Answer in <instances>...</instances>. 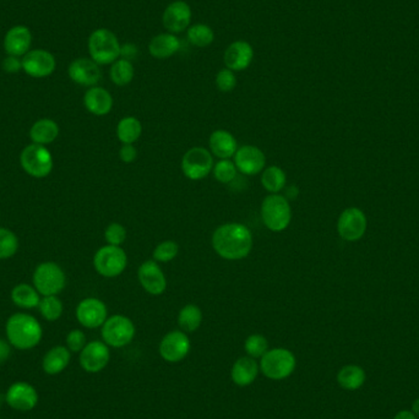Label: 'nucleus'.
<instances>
[{"label":"nucleus","instance_id":"obj_1","mask_svg":"<svg viewBox=\"0 0 419 419\" xmlns=\"http://www.w3.org/2000/svg\"><path fill=\"white\" fill-rule=\"evenodd\" d=\"M211 244L223 260L239 262L252 253L254 238L250 228L244 223H223L215 229Z\"/></svg>","mask_w":419,"mask_h":419},{"label":"nucleus","instance_id":"obj_2","mask_svg":"<svg viewBox=\"0 0 419 419\" xmlns=\"http://www.w3.org/2000/svg\"><path fill=\"white\" fill-rule=\"evenodd\" d=\"M6 337L17 350H31L42 340V326L35 316L26 313L11 315L6 325Z\"/></svg>","mask_w":419,"mask_h":419},{"label":"nucleus","instance_id":"obj_3","mask_svg":"<svg viewBox=\"0 0 419 419\" xmlns=\"http://www.w3.org/2000/svg\"><path fill=\"white\" fill-rule=\"evenodd\" d=\"M260 216L264 226L274 233H281L292 221L291 202L282 194H269L262 202Z\"/></svg>","mask_w":419,"mask_h":419},{"label":"nucleus","instance_id":"obj_4","mask_svg":"<svg viewBox=\"0 0 419 419\" xmlns=\"http://www.w3.org/2000/svg\"><path fill=\"white\" fill-rule=\"evenodd\" d=\"M87 48L91 59L99 65H108L120 58L122 45L112 31L97 29L90 35Z\"/></svg>","mask_w":419,"mask_h":419},{"label":"nucleus","instance_id":"obj_5","mask_svg":"<svg viewBox=\"0 0 419 419\" xmlns=\"http://www.w3.org/2000/svg\"><path fill=\"white\" fill-rule=\"evenodd\" d=\"M259 365L260 371L267 379L280 381L291 376L296 370V355L292 350L282 347L270 348L260 358Z\"/></svg>","mask_w":419,"mask_h":419},{"label":"nucleus","instance_id":"obj_6","mask_svg":"<svg viewBox=\"0 0 419 419\" xmlns=\"http://www.w3.org/2000/svg\"><path fill=\"white\" fill-rule=\"evenodd\" d=\"M32 281L41 296H58L66 286V275L57 262H45L36 267Z\"/></svg>","mask_w":419,"mask_h":419},{"label":"nucleus","instance_id":"obj_7","mask_svg":"<svg viewBox=\"0 0 419 419\" xmlns=\"http://www.w3.org/2000/svg\"><path fill=\"white\" fill-rule=\"evenodd\" d=\"M101 329L104 343L113 348H122L132 343L136 332L132 319L122 314L108 316Z\"/></svg>","mask_w":419,"mask_h":419},{"label":"nucleus","instance_id":"obj_8","mask_svg":"<svg viewBox=\"0 0 419 419\" xmlns=\"http://www.w3.org/2000/svg\"><path fill=\"white\" fill-rule=\"evenodd\" d=\"M128 267V255L122 247L104 246L99 248L94 257V267L99 275L106 278L118 277Z\"/></svg>","mask_w":419,"mask_h":419},{"label":"nucleus","instance_id":"obj_9","mask_svg":"<svg viewBox=\"0 0 419 419\" xmlns=\"http://www.w3.org/2000/svg\"><path fill=\"white\" fill-rule=\"evenodd\" d=\"M20 163L29 176L38 179L48 177L53 171V156L50 150L42 145H27L21 151Z\"/></svg>","mask_w":419,"mask_h":419},{"label":"nucleus","instance_id":"obj_10","mask_svg":"<svg viewBox=\"0 0 419 419\" xmlns=\"http://www.w3.org/2000/svg\"><path fill=\"white\" fill-rule=\"evenodd\" d=\"M215 161H213V153L210 150L202 146H195L189 148L184 153L180 162L182 172L187 179L197 182L202 180L213 173Z\"/></svg>","mask_w":419,"mask_h":419},{"label":"nucleus","instance_id":"obj_11","mask_svg":"<svg viewBox=\"0 0 419 419\" xmlns=\"http://www.w3.org/2000/svg\"><path fill=\"white\" fill-rule=\"evenodd\" d=\"M192 350V342L187 332L173 330L163 336L158 352L163 360L168 363H179L187 358Z\"/></svg>","mask_w":419,"mask_h":419},{"label":"nucleus","instance_id":"obj_12","mask_svg":"<svg viewBox=\"0 0 419 419\" xmlns=\"http://www.w3.org/2000/svg\"><path fill=\"white\" fill-rule=\"evenodd\" d=\"M233 162L237 167L238 172L248 177H254L262 174L267 167V156L262 148L254 145H243L239 146L237 152L233 157Z\"/></svg>","mask_w":419,"mask_h":419},{"label":"nucleus","instance_id":"obj_13","mask_svg":"<svg viewBox=\"0 0 419 419\" xmlns=\"http://www.w3.org/2000/svg\"><path fill=\"white\" fill-rule=\"evenodd\" d=\"M192 11L190 6L184 0H174L166 6L163 11V27L169 34L178 35L182 34L190 27L192 24Z\"/></svg>","mask_w":419,"mask_h":419},{"label":"nucleus","instance_id":"obj_14","mask_svg":"<svg viewBox=\"0 0 419 419\" xmlns=\"http://www.w3.org/2000/svg\"><path fill=\"white\" fill-rule=\"evenodd\" d=\"M76 319L80 325L86 329H97L102 327L106 320L108 319V309L104 301L89 297L80 301L76 306Z\"/></svg>","mask_w":419,"mask_h":419},{"label":"nucleus","instance_id":"obj_15","mask_svg":"<svg viewBox=\"0 0 419 419\" xmlns=\"http://www.w3.org/2000/svg\"><path fill=\"white\" fill-rule=\"evenodd\" d=\"M138 281L151 296H161L167 290V277L155 260L143 262L138 269Z\"/></svg>","mask_w":419,"mask_h":419},{"label":"nucleus","instance_id":"obj_16","mask_svg":"<svg viewBox=\"0 0 419 419\" xmlns=\"http://www.w3.org/2000/svg\"><path fill=\"white\" fill-rule=\"evenodd\" d=\"M22 70L26 74L35 78L43 79L55 73L57 68V60L55 55L45 50H32L22 57Z\"/></svg>","mask_w":419,"mask_h":419},{"label":"nucleus","instance_id":"obj_17","mask_svg":"<svg viewBox=\"0 0 419 419\" xmlns=\"http://www.w3.org/2000/svg\"><path fill=\"white\" fill-rule=\"evenodd\" d=\"M111 352L104 341H91L80 352V365L91 374L99 373L108 365Z\"/></svg>","mask_w":419,"mask_h":419},{"label":"nucleus","instance_id":"obj_18","mask_svg":"<svg viewBox=\"0 0 419 419\" xmlns=\"http://www.w3.org/2000/svg\"><path fill=\"white\" fill-rule=\"evenodd\" d=\"M68 75L75 84L90 89L97 86L102 78V71L99 65L91 58H78L69 65Z\"/></svg>","mask_w":419,"mask_h":419},{"label":"nucleus","instance_id":"obj_19","mask_svg":"<svg viewBox=\"0 0 419 419\" xmlns=\"http://www.w3.org/2000/svg\"><path fill=\"white\" fill-rule=\"evenodd\" d=\"M254 60V48L247 41H234L223 53V63L227 69L234 73L244 71Z\"/></svg>","mask_w":419,"mask_h":419},{"label":"nucleus","instance_id":"obj_20","mask_svg":"<svg viewBox=\"0 0 419 419\" xmlns=\"http://www.w3.org/2000/svg\"><path fill=\"white\" fill-rule=\"evenodd\" d=\"M6 401L11 409L27 412L38 404V394L32 385L25 381H17L6 391Z\"/></svg>","mask_w":419,"mask_h":419},{"label":"nucleus","instance_id":"obj_21","mask_svg":"<svg viewBox=\"0 0 419 419\" xmlns=\"http://www.w3.org/2000/svg\"><path fill=\"white\" fill-rule=\"evenodd\" d=\"M365 226L364 215L360 210L347 208L339 218L337 231L345 241H357L363 236Z\"/></svg>","mask_w":419,"mask_h":419},{"label":"nucleus","instance_id":"obj_22","mask_svg":"<svg viewBox=\"0 0 419 419\" xmlns=\"http://www.w3.org/2000/svg\"><path fill=\"white\" fill-rule=\"evenodd\" d=\"M237 139L226 129H218L208 138V150L218 159H231L237 152Z\"/></svg>","mask_w":419,"mask_h":419},{"label":"nucleus","instance_id":"obj_23","mask_svg":"<svg viewBox=\"0 0 419 419\" xmlns=\"http://www.w3.org/2000/svg\"><path fill=\"white\" fill-rule=\"evenodd\" d=\"M31 45H32L31 31L29 30V27L24 25L11 27L4 37V50L8 55H13L17 58L24 57L30 52Z\"/></svg>","mask_w":419,"mask_h":419},{"label":"nucleus","instance_id":"obj_24","mask_svg":"<svg viewBox=\"0 0 419 419\" xmlns=\"http://www.w3.org/2000/svg\"><path fill=\"white\" fill-rule=\"evenodd\" d=\"M84 106L89 113L94 114L96 117H104L113 109V96L108 90L94 86L85 92Z\"/></svg>","mask_w":419,"mask_h":419},{"label":"nucleus","instance_id":"obj_25","mask_svg":"<svg viewBox=\"0 0 419 419\" xmlns=\"http://www.w3.org/2000/svg\"><path fill=\"white\" fill-rule=\"evenodd\" d=\"M148 50V53L155 59H168L179 52L180 41L178 38L177 35H173L169 32L158 34L150 41Z\"/></svg>","mask_w":419,"mask_h":419},{"label":"nucleus","instance_id":"obj_26","mask_svg":"<svg viewBox=\"0 0 419 419\" xmlns=\"http://www.w3.org/2000/svg\"><path fill=\"white\" fill-rule=\"evenodd\" d=\"M260 371V365L257 363V360H254L252 357H241L238 358L232 367L231 371V378L232 381L237 386L246 388L252 385L257 380V375Z\"/></svg>","mask_w":419,"mask_h":419},{"label":"nucleus","instance_id":"obj_27","mask_svg":"<svg viewBox=\"0 0 419 419\" xmlns=\"http://www.w3.org/2000/svg\"><path fill=\"white\" fill-rule=\"evenodd\" d=\"M59 136V125L53 119H38L30 129L32 143L47 146L55 143Z\"/></svg>","mask_w":419,"mask_h":419},{"label":"nucleus","instance_id":"obj_28","mask_svg":"<svg viewBox=\"0 0 419 419\" xmlns=\"http://www.w3.org/2000/svg\"><path fill=\"white\" fill-rule=\"evenodd\" d=\"M71 352L64 346H55L43 357L42 367L47 374L57 375L62 373L69 365Z\"/></svg>","mask_w":419,"mask_h":419},{"label":"nucleus","instance_id":"obj_29","mask_svg":"<svg viewBox=\"0 0 419 419\" xmlns=\"http://www.w3.org/2000/svg\"><path fill=\"white\" fill-rule=\"evenodd\" d=\"M367 375L362 367L355 364L345 365L337 374V383L342 389L355 391L364 385Z\"/></svg>","mask_w":419,"mask_h":419},{"label":"nucleus","instance_id":"obj_30","mask_svg":"<svg viewBox=\"0 0 419 419\" xmlns=\"http://www.w3.org/2000/svg\"><path fill=\"white\" fill-rule=\"evenodd\" d=\"M11 301L15 306L22 309H35L41 301V294L35 286L27 283L16 285L11 291Z\"/></svg>","mask_w":419,"mask_h":419},{"label":"nucleus","instance_id":"obj_31","mask_svg":"<svg viewBox=\"0 0 419 419\" xmlns=\"http://www.w3.org/2000/svg\"><path fill=\"white\" fill-rule=\"evenodd\" d=\"M117 138L122 143H135L143 135V124L136 117H124L117 124Z\"/></svg>","mask_w":419,"mask_h":419},{"label":"nucleus","instance_id":"obj_32","mask_svg":"<svg viewBox=\"0 0 419 419\" xmlns=\"http://www.w3.org/2000/svg\"><path fill=\"white\" fill-rule=\"evenodd\" d=\"M260 180L269 194H280L286 187L287 174L278 166H269L262 171Z\"/></svg>","mask_w":419,"mask_h":419},{"label":"nucleus","instance_id":"obj_33","mask_svg":"<svg viewBox=\"0 0 419 419\" xmlns=\"http://www.w3.org/2000/svg\"><path fill=\"white\" fill-rule=\"evenodd\" d=\"M178 326L180 330L192 334L201 326L202 311L197 304H187L178 313Z\"/></svg>","mask_w":419,"mask_h":419},{"label":"nucleus","instance_id":"obj_34","mask_svg":"<svg viewBox=\"0 0 419 419\" xmlns=\"http://www.w3.org/2000/svg\"><path fill=\"white\" fill-rule=\"evenodd\" d=\"M134 76H135V69L130 60L119 58L114 62L113 64H111L109 78L115 86L119 87L128 86L133 81Z\"/></svg>","mask_w":419,"mask_h":419},{"label":"nucleus","instance_id":"obj_35","mask_svg":"<svg viewBox=\"0 0 419 419\" xmlns=\"http://www.w3.org/2000/svg\"><path fill=\"white\" fill-rule=\"evenodd\" d=\"M187 38L190 45L197 48H206L215 41V32L211 26L206 24H195L190 25L187 30Z\"/></svg>","mask_w":419,"mask_h":419},{"label":"nucleus","instance_id":"obj_36","mask_svg":"<svg viewBox=\"0 0 419 419\" xmlns=\"http://www.w3.org/2000/svg\"><path fill=\"white\" fill-rule=\"evenodd\" d=\"M38 309L45 320L57 321L63 314L64 306L58 296H47L41 298Z\"/></svg>","mask_w":419,"mask_h":419},{"label":"nucleus","instance_id":"obj_37","mask_svg":"<svg viewBox=\"0 0 419 419\" xmlns=\"http://www.w3.org/2000/svg\"><path fill=\"white\" fill-rule=\"evenodd\" d=\"M19 238L8 228L0 227V260L14 257L19 250Z\"/></svg>","mask_w":419,"mask_h":419},{"label":"nucleus","instance_id":"obj_38","mask_svg":"<svg viewBox=\"0 0 419 419\" xmlns=\"http://www.w3.org/2000/svg\"><path fill=\"white\" fill-rule=\"evenodd\" d=\"M180 247L176 241L167 239L163 242L158 243L156 248L153 249L152 259L158 264H167L178 257Z\"/></svg>","mask_w":419,"mask_h":419},{"label":"nucleus","instance_id":"obj_39","mask_svg":"<svg viewBox=\"0 0 419 419\" xmlns=\"http://www.w3.org/2000/svg\"><path fill=\"white\" fill-rule=\"evenodd\" d=\"M270 350L269 347V341L267 337L260 334H253L248 336L247 340L244 342V350L248 357H252L254 360H260L262 355Z\"/></svg>","mask_w":419,"mask_h":419},{"label":"nucleus","instance_id":"obj_40","mask_svg":"<svg viewBox=\"0 0 419 419\" xmlns=\"http://www.w3.org/2000/svg\"><path fill=\"white\" fill-rule=\"evenodd\" d=\"M213 174L221 184H229L237 177L238 169L231 159H218L213 166Z\"/></svg>","mask_w":419,"mask_h":419},{"label":"nucleus","instance_id":"obj_41","mask_svg":"<svg viewBox=\"0 0 419 419\" xmlns=\"http://www.w3.org/2000/svg\"><path fill=\"white\" fill-rule=\"evenodd\" d=\"M127 228L122 223L112 222L104 229V239L109 246L122 247L124 242L127 241Z\"/></svg>","mask_w":419,"mask_h":419},{"label":"nucleus","instance_id":"obj_42","mask_svg":"<svg viewBox=\"0 0 419 419\" xmlns=\"http://www.w3.org/2000/svg\"><path fill=\"white\" fill-rule=\"evenodd\" d=\"M238 80L236 76V73L232 70L223 68L220 70L216 78H215V85L218 87V91H221L223 94L232 92L233 90L237 87Z\"/></svg>","mask_w":419,"mask_h":419},{"label":"nucleus","instance_id":"obj_43","mask_svg":"<svg viewBox=\"0 0 419 419\" xmlns=\"http://www.w3.org/2000/svg\"><path fill=\"white\" fill-rule=\"evenodd\" d=\"M86 345H87L86 335L79 329L71 330L66 335V347L69 348L70 352H73V353L81 352Z\"/></svg>","mask_w":419,"mask_h":419},{"label":"nucleus","instance_id":"obj_44","mask_svg":"<svg viewBox=\"0 0 419 419\" xmlns=\"http://www.w3.org/2000/svg\"><path fill=\"white\" fill-rule=\"evenodd\" d=\"M138 148H135L134 143H123L122 148H119V158L123 163L130 164L138 159Z\"/></svg>","mask_w":419,"mask_h":419},{"label":"nucleus","instance_id":"obj_45","mask_svg":"<svg viewBox=\"0 0 419 419\" xmlns=\"http://www.w3.org/2000/svg\"><path fill=\"white\" fill-rule=\"evenodd\" d=\"M3 70L9 73V74H15L17 71H20L22 69V62H21L17 57H13V55H8L6 59L3 60Z\"/></svg>","mask_w":419,"mask_h":419},{"label":"nucleus","instance_id":"obj_46","mask_svg":"<svg viewBox=\"0 0 419 419\" xmlns=\"http://www.w3.org/2000/svg\"><path fill=\"white\" fill-rule=\"evenodd\" d=\"M138 47L134 43H125V45H122V48H120V58L132 62V59L138 55Z\"/></svg>","mask_w":419,"mask_h":419},{"label":"nucleus","instance_id":"obj_47","mask_svg":"<svg viewBox=\"0 0 419 419\" xmlns=\"http://www.w3.org/2000/svg\"><path fill=\"white\" fill-rule=\"evenodd\" d=\"M11 350L9 343L4 340H0V364L6 363L10 357Z\"/></svg>","mask_w":419,"mask_h":419},{"label":"nucleus","instance_id":"obj_48","mask_svg":"<svg viewBox=\"0 0 419 419\" xmlns=\"http://www.w3.org/2000/svg\"><path fill=\"white\" fill-rule=\"evenodd\" d=\"M394 419H417V417L414 416L413 412L412 411H409V409H402V411H399L395 416Z\"/></svg>","mask_w":419,"mask_h":419},{"label":"nucleus","instance_id":"obj_49","mask_svg":"<svg viewBox=\"0 0 419 419\" xmlns=\"http://www.w3.org/2000/svg\"><path fill=\"white\" fill-rule=\"evenodd\" d=\"M412 412L417 417V419H419V399H416L413 404H412Z\"/></svg>","mask_w":419,"mask_h":419}]
</instances>
